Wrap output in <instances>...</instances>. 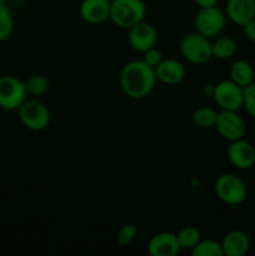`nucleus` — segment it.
Masks as SVG:
<instances>
[{"label": "nucleus", "mask_w": 255, "mask_h": 256, "mask_svg": "<svg viewBox=\"0 0 255 256\" xmlns=\"http://www.w3.org/2000/svg\"><path fill=\"white\" fill-rule=\"evenodd\" d=\"M154 68L142 60H132L122 66L120 72V86L130 99H145L152 94L156 84Z\"/></svg>", "instance_id": "1"}, {"label": "nucleus", "mask_w": 255, "mask_h": 256, "mask_svg": "<svg viewBox=\"0 0 255 256\" xmlns=\"http://www.w3.org/2000/svg\"><path fill=\"white\" fill-rule=\"evenodd\" d=\"M145 0H115L110 2V16L112 24L122 29L132 28L144 22L146 15Z\"/></svg>", "instance_id": "2"}, {"label": "nucleus", "mask_w": 255, "mask_h": 256, "mask_svg": "<svg viewBox=\"0 0 255 256\" xmlns=\"http://www.w3.org/2000/svg\"><path fill=\"white\" fill-rule=\"evenodd\" d=\"M214 192L220 202L230 206L242 204L248 196L245 182L232 172H225L218 176L214 182Z\"/></svg>", "instance_id": "3"}, {"label": "nucleus", "mask_w": 255, "mask_h": 256, "mask_svg": "<svg viewBox=\"0 0 255 256\" xmlns=\"http://www.w3.org/2000/svg\"><path fill=\"white\" fill-rule=\"evenodd\" d=\"M180 52L184 59L192 64H205L212 58V42L199 32H190L182 39Z\"/></svg>", "instance_id": "4"}, {"label": "nucleus", "mask_w": 255, "mask_h": 256, "mask_svg": "<svg viewBox=\"0 0 255 256\" xmlns=\"http://www.w3.org/2000/svg\"><path fill=\"white\" fill-rule=\"evenodd\" d=\"M226 15L220 8H199L194 19L195 32L202 34L208 39L218 38L224 30Z\"/></svg>", "instance_id": "5"}, {"label": "nucleus", "mask_w": 255, "mask_h": 256, "mask_svg": "<svg viewBox=\"0 0 255 256\" xmlns=\"http://www.w3.org/2000/svg\"><path fill=\"white\" fill-rule=\"evenodd\" d=\"M28 92L25 82L14 75L0 76V109L14 112L26 100Z\"/></svg>", "instance_id": "6"}, {"label": "nucleus", "mask_w": 255, "mask_h": 256, "mask_svg": "<svg viewBox=\"0 0 255 256\" xmlns=\"http://www.w3.org/2000/svg\"><path fill=\"white\" fill-rule=\"evenodd\" d=\"M20 122L32 132H42L46 129L52 120L49 109L39 100H25L18 109Z\"/></svg>", "instance_id": "7"}, {"label": "nucleus", "mask_w": 255, "mask_h": 256, "mask_svg": "<svg viewBox=\"0 0 255 256\" xmlns=\"http://www.w3.org/2000/svg\"><path fill=\"white\" fill-rule=\"evenodd\" d=\"M242 95H244V88L230 79L215 84L212 99L220 110L239 112L242 108Z\"/></svg>", "instance_id": "8"}, {"label": "nucleus", "mask_w": 255, "mask_h": 256, "mask_svg": "<svg viewBox=\"0 0 255 256\" xmlns=\"http://www.w3.org/2000/svg\"><path fill=\"white\" fill-rule=\"evenodd\" d=\"M214 128L220 136L229 142L242 139L246 132L244 119L238 114V112H230V110H220L218 112Z\"/></svg>", "instance_id": "9"}, {"label": "nucleus", "mask_w": 255, "mask_h": 256, "mask_svg": "<svg viewBox=\"0 0 255 256\" xmlns=\"http://www.w3.org/2000/svg\"><path fill=\"white\" fill-rule=\"evenodd\" d=\"M230 164L239 170H246L255 164V148L249 142L242 139L230 142L226 150Z\"/></svg>", "instance_id": "10"}, {"label": "nucleus", "mask_w": 255, "mask_h": 256, "mask_svg": "<svg viewBox=\"0 0 255 256\" xmlns=\"http://www.w3.org/2000/svg\"><path fill=\"white\" fill-rule=\"evenodd\" d=\"M128 42L132 50L144 52L156 45L158 32L152 24L142 22L130 28Z\"/></svg>", "instance_id": "11"}, {"label": "nucleus", "mask_w": 255, "mask_h": 256, "mask_svg": "<svg viewBox=\"0 0 255 256\" xmlns=\"http://www.w3.org/2000/svg\"><path fill=\"white\" fill-rule=\"evenodd\" d=\"M180 250L176 234L169 232L152 235L148 242V252L152 256H175Z\"/></svg>", "instance_id": "12"}, {"label": "nucleus", "mask_w": 255, "mask_h": 256, "mask_svg": "<svg viewBox=\"0 0 255 256\" xmlns=\"http://www.w3.org/2000/svg\"><path fill=\"white\" fill-rule=\"evenodd\" d=\"M186 70L182 62L174 58L162 59V62L155 68L156 80L165 85H178L184 80Z\"/></svg>", "instance_id": "13"}, {"label": "nucleus", "mask_w": 255, "mask_h": 256, "mask_svg": "<svg viewBox=\"0 0 255 256\" xmlns=\"http://www.w3.org/2000/svg\"><path fill=\"white\" fill-rule=\"evenodd\" d=\"M79 12L88 24H102L110 16V2L108 0H82Z\"/></svg>", "instance_id": "14"}, {"label": "nucleus", "mask_w": 255, "mask_h": 256, "mask_svg": "<svg viewBox=\"0 0 255 256\" xmlns=\"http://www.w3.org/2000/svg\"><path fill=\"white\" fill-rule=\"evenodd\" d=\"M225 15L235 25L244 26L255 18V0H228Z\"/></svg>", "instance_id": "15"}, {"label": "nucleus", "mask_w": 255, "mask_h": 256, "mask_svg": "<svg viewBox=\"0 0 255 256\" xmlns=\"http://www.w3.org/2000/svg\"><path fill=\"white\" fill-rule=\"evenodd\" d=\"M224 256H244L250 249V238L242 230H232L222 242Z\"/></svg>", "instance_id": "16"}, {"label": "nucleus", "mask_w": 255, "mask_h": 256, "mask_svg": "<svg viewBox=\"0 0 255 256\" xmlns=\"http://www.w3.org/2000/svg\"><path fill=\"white\" fill-rule=\"evenodd\" d=\"M254 66L246 60H236L230 66V79L242 88H245L254 82Z\"/></svg>", "instance_id": "17"}, {"label": "nucleus", "mask_w": 255, "mask_h": 256, "mask_svg": "<svg viewBox=\"0 0 255 256\" xmlns=\"http://www.w3.org/2000/svg\"><path fill=\"white\" fill-rule=\"evenodd\" d=\"M212 58L220 60H228L232 58L236 52V42L232 38L220 36L216 38L214 42H212Z\"/></svg>", "instance_id": "18"}, {"label": "nucleus", "mask_w": 255, "mask_h": 256, "mask_svg": "<svg viewBox=\"0 0 255 256\" xmlns=\"http://www.w3.org/2000/svg\"><path fill=\"white\" fill-rule=\"evenodd\" d=\"M218 112L209 106H200L192 112V122L196 126L202 128V129H209L214 128L216 122Z\"/></svg>", "instance_id": "19"}, {"label": "nucleus", "mask_w": 255, "mask_h": 256, "mask_svg": "<svg viewBox=\"0 0 255 256\" xmlns=\"http://www.w3.org/2000/svg\"><path fill=\"white\" fill-rule=\"evenodd\" d=\"M178 242H179L180 249L190 250L192 252L195 245L202 240V234L199 230L194 226H185L176 234Z\"/></svg>", "instance_id": "20"}, {"label": "nucleus", "mask_w": 255, "mask_h": 256, "mask_svg": "<svg viewBox=\"0 0 255 256\" xmlns=\"http://www.w3.org/2000/svg\"><path fill=\"white\" fill-rule=\"evenodd\" d=\"M192 256H224L222 242L216 240H200L194 249L192 250Z\"/></svg>", "instance_id": "21"}, {"label": "nucleus", "mask_w": 255, "mask_h": 256, "mask_svg": "<svg viewBox=\"0 0 255 256\" xmlns=\"http://www.w3.org/2000/svg\"><path fill=\"white\" fill-rule=\"evenodd\" d=\"M14 32V18L6 4L0 2V42L12 36Z\"/></svg>", "instance_id": "22"}, {"label": "nucleus", "mask_w": 255, "mask_h": 256, "mask_svg": "<svg viewBox=\"0 0 255 256\" xmlns=\"http://www.w3.org/2000/svg\"><path fill=\"white\" fill-rule=\"evenodd\" d=\"M24 82L28 95L40 96V95H44L49 90V80L42 74L30 75L29 79Z\"/></svg>", "instance_id": "23"}, {"label": "nucleus", "mask_w": 255, "mask_h": 256, "mask_svg": "<svg viewBox=\"0 0 255 256\" xmlns=\"http://www.w3.org/2000/svg\"><path fill=\"white\" fill-rule=\"evenodd\" d=\"M138 234V228L134 224H128L122 225L119 229L116 234V242L120 246H128V245L132 244L134 242V239L136 238Z\"/></svg>", "instance_id": "24"}, {"label": "nucleus", "mask_w": 255, "mask_h": 256, "mask_svg": "<svg viewBox=\"0 0 255 256\" xmlns=\"http://www.w3.org/2000/svg\"><path fill=\"white\" fill-rule=\"evenodd\" d=\"M242 108L245 112L255 119V82L244 88V95H242Z\"/></svg>", "instance_id": "25"}, {"label": "nucleus", "mask_w": 255, "mask_h": 256, "mask_svg": "<svg viewBox=\"0 0 255 256\" xmlns=\"http://www.w3.org/2000/svg\"><path fill=\"white\" fill-rule=\"evenodd\" d=\"M162 59H164V58H162V52H160L159 49H156L155 46L142 52V62H146L149 66L154 68V69L162 62Z\"/></svg>", "instance_id": "26"}, {"label": "nucleus", "mask_w": 255, "mask_h": 256, "mask_svg": "<svg viewBox=\"0 0 255 256\" xmlns=\"http://www.w3.org/2000/svg\"><path fill=\"white\" fill-rule=\"evenodd\" d=\"M242 32H244L245 38L248 40L255 42V18L242 26Z\"/></svg>", "instance_id": "27"}, {"label": "nucleus", "mask_w": 255, "mask_h": 256, "mask_svg": "<svg viewBox=\"0 0 255 256\" xmlns=\"http://www.w3.org/2000/svg\"><path fill=\"white\" fill-rule=\"evenodd\" d=\"M195 4L199 8H210L218 4V0H194Z\"/></svg>", "instance_id": "28"}, {"label": "nucleus", "mask_w": 255, "mask_h": 256, "mask_svg": "<svg viewBox=\"0 0 255 256\" xmlns=\"http://www.w3.org/2000/svg\"><path fill=\"white\" fill-rule=\"evenodd\" d=\"M214 89H215V85L208 84V85H205L204 88H202V92H204L205 95H208V96L212 98V94H214Z\"/></svg>", "instance_id": "29"}, {"label": "nucleus", "mask_w": 255, "mask_h": 256, "mask_svg": "<svg viewBox=\"0 0 255 256\" xmlns=\"http://www.w3.org/2000/svg\"><path fill=\"white\" fill-rule=\"evenodd\" d=\"M8 2H9V0H0V2H2V4H6Z\"/></svg>", "instance_id": "30"}, {"label": "nucleus", "mask_w": 255, "mask_h": 256, "mask_svg": "<svg viewBox=\"0 0 255 256\" xmlns=\"http://www.w3.org/2000/svg\"><path fill=\"white\" fill-rule=\"evenodd\" d=\"M252 66H254V70H255V59H254V62H252Z\"/></svg>", "instance_id": "31"}, {"label": "nucleus", "mask_w": 255, "mask_h": 256, "mask_svg": "<svg viewBox=\"0 0 255 256\" xmlns=\"http://www.w3.org/2000/svg\"><path fill=\"white\" fill-rule=\"evenodd\" d=\"M108 2H115V0H108Z\"/></svg>", "instance_id": "32"}]
</instances>
